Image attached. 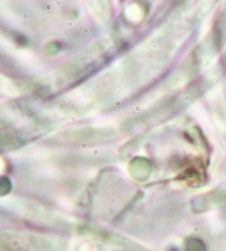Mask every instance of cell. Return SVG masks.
I'll return each mask as SVG.
<instances>
[{
    "instance_id": "cell-1",
    "label": "cell",
    "mask_w": 226,
    "mask_h": 251,
    "mask_svg": "<svg viewBox=\"0 0 226 251\" xmlns=\"http://www.w3.org/2000/svg\"><path fill=\"white\" fill-rule=\"evenodd\" d=\"M188 251H205V245L198 239H192L187 246Z\"/></svg>"
}]
</instances>
